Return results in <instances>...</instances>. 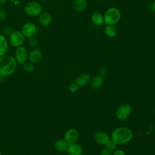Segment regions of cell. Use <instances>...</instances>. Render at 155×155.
<instances>
[{
  "mask_svg": "<svg viewBox=\"0 0 155 155\" xmlns=\"http://www.w3.org/2000/svg\"><path fill=\"white\" fill-rule=\"evenodd\" d=\"M17 67L15 58L12 56L4 55L0 57V75L6 77L12 74Z\"/></svg>",
  "mask_w": 155,
  "mask_h": 155,
  "instance_id": "6da1fadb",
  "label": "cell"
},
{
  "mask_svg": "<svg viewBox=\"0 0 155 155\" xmlns=\"http://www.w3.org/2000/svg\"><path fill=\"white\" fill-rule=\"evenodd\" d=\"M133 137L131 130L125 127H120L116 128L111 134V140L117 145L124 144L130 142Z\"/></svg>",
  "mask_w": 155,
  "mask_h": 155,
  "instance_id": "7a4b0ae2",
  "label": "cell"
},
{
  "mask_svg": "<svg viewBox=\"0 0 155 155\" xmlns=\"http://www.w3.org/2000/svg\"><path fill=\"white\" fill-rule=\"evenodd\" d=\"M104 23L106 25H114L120 20L121 13L120 10L116 7L108 8L104 14Z\"/></svg>",
  "mask_w": 155,
  "mask_h": 155,
  "instance_id": "3957f363",
  "label": "cell"
},
{
  "mask_svg": "<svg viewBox=\"0 0 155 155\" xmlns=\"http://www.w3.org/2000/svg\"><path fill=\"white\" fill-rule=\"evenodd\" d=\"M25 13L30 16H36L42 12V7L36 2H30L24 7Z\"/></svg>",
  "mask_w": 155,
  "mask_h": 155,
  "instance_id": "277c9868",
  "label": "cell"
},
{
  "mask_svg": "<svg viewBox=\"0 0 155 155\" xmlns=\"http://www.w3.org/2000/svg\"><path fill=\"white\" fill-rule=\"evenodd\" d=\"M10 44L13 47H19L22 46L24 42V36L21 33V31L16 30L12 31V33L9 36Z\"/></svg>",
  "mask_w": 155,
  "mask_h": 155,
  "instance_id": "5b68a950",
  "label": "cell"
},
{
  "mask_svg": "<svg viewBox=\"0 0 155 155\" xmlns=\"http://www.w3.org/2000/svg\"><path fill=\"white\" fill-rule=\"evenodd\" d=\"M28 50L25 47L23 46L18 47L15 53V58L16 62L19 64H24L28 59Z\"/></svg>",
  "mask_w": 155,
  "mask_h": 155,
  "instance_id": "8992f818",
  "label": "cell"
},
{
  "mask_svg": "<svg viewBox=\"0 0 155 155\" xmlns=\"http://www.w3.org/2000/svg\"><path fill=\"white\" fill-rule=\"evenodd\" d=\"M131 113V107L128 104H124L120 105L116 110V115L118 119L120 120H125L127 119Z\"/></svg>",
  "mask_w": 155,
  "mask_h": 155,
  "instance_id": "52a82bcc",
  "label": "cell"
},
{
  "mask_svg": "<svg viewBox=\"0 0 155 155\" xmlns=\"http://www.w3.org/2000/svg\"><path fill=\"white\" fill-rule=\"evenodd\" d=\"M36 26L32 22H27L24 24L21 30V33L27 38L33 37L36 34Z\"/></svg>",
  "mask_w": 155,
  "mask_h": 155,
  "instance_id": "ba28073f",
  "label": "cell"
},
{
  "mask_svg": "<svg viewBox=\"0 0 155 155\" xmlns=\"http://www.w3.org/2000/svg\"><path fill=\"white\" fill-rule=\"evenodd\" d=\"M79 137V133L74 128L68 130L64 134V140L68 143H75Z\"/></svg>",
  "mask_w": 155,
  "mask_h": 155,
  "instance_id": "9c48e42d",
  "label": "cell"
},
{
  "mask_svg": "<svg viewBox=\"0 0 155 155\" xmlns=\"http://www.w3.org/2000/svg\"><path fill=\"white\" fill-rule=\"evenodd\" d=\"M94 139L96 142L100 145H105L110 140V137L108 134L104 131H98L95 134Z\"/></svg>",
  "mask_w": 155,
  "mask_h": 155,
  "instance_id": "30bf717a",
  "label": "cell"
},
{
  "mask_svg": "<svg viewBox=\"0 0 155 155\" xmlns=\"http://www.w3.org/2000/svg\"><path fill=\"white\" fill-rule=\"evenodd\" d=\"M42 58V52L39 48H34L28 54V59L30 62L33 64L39 62Z\"/></svg>",
  "mask_w": 155,
  "mask_h": 155,
  "instance_id": "8fae6325",
  "label": "cell"
},
{
  "mask_svg": "<svg viewBox=\"0 0 155 155\" xmlns=\"http://www.w3.org/2000/svg\"><path fill=\"white\" fill-rule=\"evenodd\" d=\"M67 151L70 155H81L82 153L81 146L76 143L68 144Z\"/></svg>",
  "mask_w": 155,
  "mask_h": 155,
  "instance_id": "7c38bea8",
  "label": "cell"
},
{
  "mask_svg": "<svg viewBox=\"0 0 155 155\" xmlns=\"http://www.w3.org/2000/svg\"><path fill=\"white\" fill-rule=\"evenodd\" d=\"M52 21L51 15L47 12H41L39 16V23L43 26H48L49 25Z\"/></svg>",
  "mask_w": 155,
  "mask_h": 155,
  "instance_id": "4fadbf2b",
  "label": "cell"
},
{
  "mask_svg": "<svg viewBox=\"0 0 155 155\" xmlns=\"http://www.w3.org/2000/svg\"><path fill=\"white\" fill-rule=\"evenodd\" d=\"M90 80V76L88 73H82L79 75L76 79L75 83L79 87H83L87 85Z\"/></svg>",
  "mask_w": 155,
  "mask_h": 155,
  "instance_id": "5bb4252c",
  "label": "cell"
},
{
  "mask_svg": "<svg viewBox=\"0 0 155 155\" xmlns=\"http://www.w3.org/2000/svg\"><path fill=\"white\" fill-rule=\"evenodd\" d=\"M91 21L95 25H101L104 22V16L99 12H94L91 14Z\"/></svg>",
  "mask_w": 155,
  "mask_h": 155,
  "instance_id": "9a60e30c",
  "label": "cell"
},
{
  "mask_svg": "<svg viewBox=\"0 0 155 155\" xmlns=\"http://www.w3.org/2000/svg\"><path fill=\"white\" fill-rule=\"evenodd\" d=\"M87 7L86 0H74L73 2V8L77 12H82L84 11Z\"/></svg>",
  "mask_w": 155,
  "mask_h": 155,
  "instance_id": "2e32d148",
  "label": "cell"
},
{
  "mask_svg": "<svg viewBox=\"0 0 155 155\" xmlns=\"http://www.w3.org/2000/svg\"><path fill=\"white\" fill-rule=\"evenodd\" d=\"M68 146V143L63 139H59L56 141L54 143V148L55 149L61 153L65 152L67 151V148Z\"/></svg>",
  "mask_w": 155,
  "mask_h": 155,
  "instance_id": "e0dca14e",
  "label": "cell"
},
{
  "mask_svg": "<svg viewBox=\"0 0 155 155\" xmlns=\"http://www.w3.org/2000/svg\"><path fill=\"white\" fill-rule=\"evenodd\" d=\"M104 33L108 38H114L117 35V30L114 25H106L104 27Z\"/></svg>",
  "mask_w": 155,
  "mask_h": 155,
  "instance_id": "ac0fdd59",
  "label": "cell"
},
{
  "mask_svg": "<svg viewBox=\"0 0 155 155\" xmlns=\"http://www.w3.org/2000/svg\"><path fill=\"white\" fill-rule=\"evenodd\" d=\"M8 50V42L5 36L0 35V57L5 55Z\"/></svg>",
  "mask_w": 155,
  "mask_h": 155,
  "instance_id": "d6986e66",
  "label": "cell"
},
{
  "mask_svg": "<svg viewBox=\"0 0 155 155\" xmlns=\"http://www.w3.org/2000/svg\"><path fill=\"white\" fill-rule=\"evenodd\" d=\"M104 80L101 76H96L94 77L90 81V85L93 88H99L104 84Z\"/></svg>",
  "mask_w": 155,
  "mask_h": 155,
  "instance_id": "ffe728a7",
  "label": "cell"
},
{
  "mask_svg": "<svg viewBox=\"0 0 155 155\" xmlns=\"http://www.w3.org/2000/svg\"><path fill=\"white\" fill-rule=\"evenodd\" d=\"M23 68L25 71L31 73L34 71L35 66L31 62H25L23 64Z\"/></svg>",
  "mask_w": 155,
  "mask_h": 155,
  "instance_id": "44dd1931",
  "label": "cell"
},
{
  "mask_svg": "<svg viewBox=\"0 0 155 155\" xmlns=\"http://www.w3.org/2000/svg\"><path fill=\"white\" fill-rule=\"evenodd\" d=\"M28 44L31 48H35L37 47V45H38V39L35 37H33V36L30 38L29 40H28Z\"/></svg>",
  "mask_w": 155,
  "mask_h": 155,
  "instance_id": "7402d4cb",
  "label": "cell"
},
{
  "mask_svg": "<svg viewBox=\"0 0 155 155\" xmlns=\"http://www.w3.org/2000/svg\"><path fill=\"white\" fill-rule=\"evenodd\" d=\"M116 145H117V144L114 141H113L111 139L105 145L106 148H108V150H111V151L114 150L116 148Z\"/></svg>",
  "mask_w": 155,
  "mask_h": 155,
  "instance_id": "603a6c76",
  "label": "cell"
},
{
  "mask_svg": "<svg viewBox=\"0 0 155 155\" xmlns=\"http://www.w3.org/2000/svg\"><path fill=\"white\" fill-rule=\"evenodd\" d=\"M78 87H79V86L76 83H73V84H71L69 86V90L71 92L74 93V92H76L78 90Z\"/></svg>",
  "mask_w": 155,
  "mask_h": 155,
  "instance_id": "cb8c5ba5",
  "label": "cell"
},
{
  "mask_svg": "<svg viewBox=\"0 0 155 155\" xmlns=\"http://www.w3.org/2000/svg\"><path fill=\"white\" fill-rule=\"evenodd\" d=\"M107 68L106 67H103L101 68V69L99 70V74L101 76H104L107 74Z\"/></svg>",
  "mask_w": 155,
  "mask_h": 155,
  "instance_id": "d4e9b609",
  "label": "cell"
},
{
  "mask_svg": "<svg viewBox=\"0 0 155 155\" xmlns=\"http://www.w3.org/2000/svg\"><path fill=\"white\" fill-rule=\"evenodd\" d=\"M101 155H111V150L105 148L101 151Z\"/></svg>",
  "mask_w": 155,
  "mask_h": 155,
  "instance_id": "484cf974",
  "label": "cell"
},
{
  "mask_svg": "<svg viewBox=\"0 0 155 155\" xmlns=\"http://www.w3.org/2000/svg\"><path fill=\"white\" fill-rule=\"evenodd\" d=\"M4 33L7 35H10V34L12 33V28L9 27H7L4 28Z\"/></svg>",
  "mask_w": 155,
  "mask_h": 155,
  "instance_id": "4316f807",
  "label": "cell"
},
{
  "mask_svg": "<svg viewBox=\"0 0 155 155\" xmlns=\"http://www.w3.org/2000/svg\"><path fill=\"white\" fill-rule=\"evenodd\" d=\"M113 155H126V154L124 151H122L121 150H116V151H114Z\"/></svg>",
  "mask_w": 155,
  "mask_h": 155,
  "instance_id": "83f0119b",
  "label": "cell"
},
{
  "mask_svg": "<svg viewBox=\"0 0 155 155\" xmlns=\"http://www.w3.org/2000/svg\"><path fill=\"white\" fill-rule=\"evenodd\" d=\"M5 16V12L3 10V9H0V18L3 19Z\"/></svg>",
  "mask_w": 155,
  "mask_h": 155,
  "instance_id": "f1b7e54d",
  "label": "cell"
},
{
  "mask_svg": "<svg viewBox=\"0 0 155 155\" xmlns=\"http://www.w3.org/2000/svg\"><path fill=\"white\" fill-rule=\"evenodd\" d=\"M151 9L155 13V1H154L151 5Z\"/></svg>",
  "mask_w": 155,
  "mask_h": 155,
  "instance_id": "f546056e",
  "label": "cell"
},
{
  "mask_svg": "<svg viewBox=\"0 0 155 155\" xmlns=\"http://www.w3.org/2000/svg\"><path fill=\"white\" fill-rule=\"evenodd\" d=\"M7 0H0V4H4L6 2Z\"/></svg>",
  "mask_w": 155,
  "mask_h": 155,
  "instance_id": "4dcf8cb0",
  "label": "cell"
},
{
  "mask_svg": "<svg viewBox=\"0 0 155 155\" xmlns=\"http://www.w3.org/2000/svg\"><path fill=\"white\" fill-rule=\"evenodd\" d=\"M3 78H4V77H3V76H1V75H0V82H1V81H2V79H3Z\"/></svg>",
  "mask_w": 155,
  "mask_h": 155,
  "instance_id": "1f68e13d",
  "label": "cell"
},
{
  "mask_svg": "<svg viewBox=\"0 0 155 155\" xmlns=\"http://www.w3.org/2000/svg\"><path fill=\"white\" fill-rule=\"evenodd\" d=\"M37 1H44V0H37Z\"/></svg>",
  "mask_w": 155,
  "mask_h": 155,
  "instance_id": "d6a6232c",
  "label": "cell"
},
{
  "mask_svg": "<svg viewBox=\"0 0 155 155\" xmlns=\"http://www.w3.org/2000/svg\"><path fill=\"white\" fill-rule=\"evenodd\" d=\"M0 155H2V154H1V153L0 152Z\"/></svg>",
  "mask_w": 155,
  "mask_h": 155,
  "instance_id": "836d02e7",
  "label": "cell"
}]
</instances>
